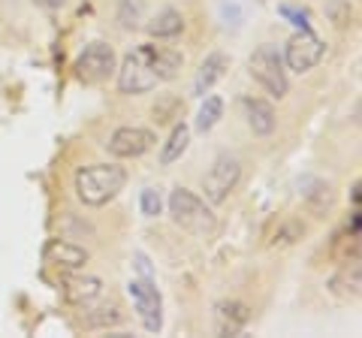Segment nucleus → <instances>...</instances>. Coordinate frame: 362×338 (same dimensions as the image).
Masks as SVG:
<instances>
[{
    "label": "nucleus",
    "mask_w": 362,
    "mask_h": 338,
    "mask_svg": "<svg viewBox=\"0 0 362 338\" xmlns=\"http://www.w3.org/2000/svg\"><path fill=\"white\" fill-rule=\"evenodd\" d=\"M124 185H127V169L118 163H94L76 173V194L90 209H100L109 199H115Z\"/></svg>",
    "instance_id": "1"
},
{
    "label": "nucleus",
    "mask_w": 362,
    "mask_h": 338,
    "mask_svg": "<svg viewBox=\"0 0 362 338\" xmlns=\"http://www.w3.org/2000/svg\"><path fill=\"white\" fill-rule=\"evenodd\" d=\"M169 215L185 233L197 235V239H211L218 230V218L214 211L202 202L197 194H190L187 187H175L169 197Z\"/></svg>",
    "instance_id": "2"
},
{
    "label": "nucleus",
    "mask_w": 362,
    "mask_h": 338,
    "mask_svg": "<svg viewBox=\"0 0 362 338\" xmlns=\"http://www.w3.org/2000/svg\"><path fill=\"white\" fill-rule=\"evenodd\" d=\"M251 76L257 78L259 85L266 88L272 97H284L290 91V82H287V70H284V58H281V52L272 46V42H263L254 54H251Z\"/></svg>",
    "instance_id": "3"
},
{
    "label": "nucleus",
    "mask_w": 362,
    "mask_h": 338,
    "mask_svg": "<svg viewBox=\"0 0 362 338\" xmlns=\"http://www.w3.org/2000/svg\"><path fill=\"white\" fill-rule=\"evenodd\" d=\"M115 73V49L103 40L88 42L85 52L76 61V78L82 85H100Z\"/></svg>",
    "instance_id": "4"
},
{
    "label": "nucleus",
    "mask_w": 362,
    "mask_h": 338,
    "mask_svg": "<svg viewBox=\"0 0 362 338\" xmlns=\"http://www.w3.org/2000/svg\"><path fill=\"white\" fill-rule=\"evenodd\" d=\"M323 54H326V42L317 37L314 30H296L293 37L287 40V46H284V66L293 73H308L314 70L317 64L323 61Z\"/></svg>",
    "instance_id": "5"
},
{
    "label": "nucleus",
    "mask_w": 362,
    "mask_h": 338,
    "mask_svg": "<svg viewBox=\"0 0 362 338\" xmlns=\"http://www.w3.org/2000/svg\"><path fill=\"white\" fill-rule=\"evenodd\" d=\"M239 178H242L239 161H235L233 154H218V157H214V163L209 166L206 178H202V190H206V199L211 202V206H221V202L235 190Z\"/></svg>",
    "instance_id": "6"
},
{
    "label": "nucleus",
    "mask_w": 362,
    "mask_h": 338,
    "mask_svg": "<svg viewBox=\"0 0 362 338\" xmlns=\"http://www.w3.org/2000/svg\"><path fill=\"white\" fill-rule=\"evenodd\" d=\"M157 82H160V78L154 76L151 64L145 61V54L139 49L124 54V61L118 66V91L121 94H130V97L133 94H148L157 88Z\"/></svg>",
    "instance_id": "7"
},
{
    "label": "nucleus",
    "mask_w": 362,
    "mask_h": 338,
    "mask_svg": "<svg viewBox=\"0 0 362 338\" xmlns=\"http://www.w3.org/2000/svg\"><path fill=\"white\" fill-rule=\"evenodd\" d=\"M127 290H130L136 311L142 317V326L148 332H160L163 330V299H160V290L151 284V278H133Z\"/></svg>",
    "instance_id": "8"
},
{
    "label": "nucleus",
    "mask_w": 362,
    "mask_h": 338,
    "mask_svg": "<svg viewBox=\"0 0 362 338\" xmlns=\"http://www.w3.org/2000/svg\"><path fill=\"white\" fill-rule=\"evenodd\" d=\"M157 136L148 127H118L106 142L112 157H142L145 151L154 148Z\"/></svg>",
    "instance_id": "9"
},
{
    "label": "nucleus",
    "mask_w": 362,
    "mask_h": 338,
    "mask_svg": "<svg viewBox=\"0 0 362 338\" xmlns=\"http://www.w3.org/2000/svg\"><path fill=\"white\" fill-rule=\"evenodd\" d=\"M247 320H251V308L239 299H223L214 305V326H218V335H239Z\"/></svg>",
    "instance_id": "10"
},
{
    "label": "nucleus",
    "mask_w": 362,
    "mask_h": 338,
    "mask_svg": "<svg viewBox=\"0 0 362 338\" xmlns=\"http://www.w3.org/2000/svg\"><path fill=\"white\" fill-rule=\"evenodd\" d=\"M226 70H230V58H226L223 52H211L206 61L199 64L197 70V78H194V88H190V94L194 97H206L214 85L221 82V78L226 76Z\"/></svg>",
    "instance_id": "11"
},
{
    "label": "nucleus",
    "mask_w": 362,
    "mask_h": 338,
    "mask_svg": "<svg viewBox=\"0 0 362 338\" xmlns=\"http://www.w3.org/2000/svg\"><path fill=\"white\" fill-rule=\"evenodd\" d=\"M42 257H45V263H52L58 269H82L88 263V251H85V247H78L73 242H64V239L45 242Z\"/></svg>",
    "instance_id": "12"
},
{
    "label": "nucleus",
    "mask_w": 362,
    "mask_h": 338,
    "mask_svg": "<svg viewBox=\"0 0 362 338\" xmlns=\"http://www.w3.org/2000/svg\"><path fill=\"white\" fill-rule=\"evenodd\" d=\"M139 52L145 54V61L151 64L154 76L160 78V82H169V78H175L181 64H185V58H181L178 52L173 49H163V46H151V42H145V46H139Z\"/></svg>",
    "instance_id": "13"
},
{
    "label": "nucleus",
    "mask_w": 362,
    "mask_h": 338,
    "mask_svg": "<svg viewBox=\"0 0 362 338\" xmlns=\"http://www.w3.org/2000/svg\"><path fill=\"white\" fill-rule=\"evenodd\" d=\"M245 112H247V124H251V130L257 133V136H269L272 130H275V109H272V103H266V100H257V97H247L245 100Z\"/></svg>",
    "instance_id": "14"
},
{
    "label": "nucleus",
    "mask_w": 362,
    "mask_h": 338,
    "mask_svg": "<svg viewBox=\"0 0 362 338\" xmlns=\"http://www.w3.org/2000/svg\"><path fill=\"white\" fill-rule=\"evenodd\" d=\"M181 30H185V18H181L178 9H163L148 21V33L157 40H173Z\"/></svg>",
    "instance_id": "15"
},
{
    "label": "nucleus",
    "mask_w": 362,
    "mask_h": 338,
    "mask_svg": "<svg viewBox=\"0 0 362 338\" xmlns=\"http://www.w3.org/2000/svg\"><path fill=\"white\" fill-rule=\"evenodd\" d=\"M187 145H190V127L187 124H175L173 133H169V139L163 142V148H160V166H169V163L181 161V154L187 151Z\"/></svg>",
    "instance_id": "16"
},
{
    "label": "nucleus",
    "mask_w": 362,
    "mask_h": 338,
    "mask_svg": "<svg viewBox=\"0 0 362 338\" xmlns=\"http://www.w3.org/2000/svg\"><path fill=\"white\" fill-rule=\"evenodd\" d=\"M100 293V278H64V296L73 305H85Z\"/></svg>",
    "instance_id": "17"
},
{
    "label": "nucleus",
    "mask_w": 362,
    "mask_h": 338,
    "mask_svg": "<svg viewBox=\"0 0 362 338\" xmlns=\"http://www.w3.org/2000/svg\"><path fill=\"white\" fill-rule=\"evenodd\" d=\"M221 115H223V100L221 97H206V103H202L199 112H197V130L209 133L214 124L221 121Z\"/></svg>",
    "instance_id": "18"
},
{
    "label": "nucleus",
    "mask_w": 362,
    "mask_h": 338,
    "mask_svg": "<svg viewBox=\"0 0 362 338\" xmlns=\"http://www.w3.org/2000/svg\"><path fill=\"white\" fill-rule=\"evenodd\" d=\"M305 199H308L311 211L323 215V211H329V206H332V190H329V185L314 182V190H305Z\"/></svg>",
    "instance_id": "19"
},
{
    "label": "nucleus",
    "mask_w": 362,
    "mask_h": 338,
    "mask_svg": "<svg viewBox=\"0 0 362 338\" xmlns=\"http://www.w3.org/2000/svg\"><path fill=\"white\" fill-rule=\"evenodd\" d=\"M278 13H281V18H287L296 30H311V13H308V9L293 6V4H281Z\"/></svg>",
    "instance_id": "20"
},
{
    "label": "nucleus",
    "mask_w": 362,
    "mask_h": 338,
    "mask_svg": "<svg viewBox=\"0 0 362 338\" xmlns=\"http://www.w3.org/2000/svg\"><path fill=\"white\" fill-rule=\"evenodd\" d=\"M326 16L335 21V28H350V21H354V13H350L347 0H329V6H326Z\"/></svg>",
    "instance_id": "21"
},
{
    "label": "nucleus",
    "mask_w": 362,
    "mask_h": 338,
    "mask_svg": "<svg viewBox=\"0 0 362 338\" xmlns=\"http://www.w3.org/2000/svg\"><path fill=\"white\" fill-rule=\"evenodd\" d=\"M139 209H142L145 218H157V215H160V209H163L160 194H157V190H151V187H145L142 194H139Z\"/></svg>",
    "instance_id": "22"
},
{
    "label": "nucleus",
    "mask_w": 362,
    "mask_h": 338,
    "mask_svg": "<svg viewBox=\"0 0 362 338\" xmlns=\"http://www.w3.org/2000/svg\"><path fill=\"white\" fill-rule=\"evenodd\" d=\"M118 320H121V314L115 308H97V311L88 314V326H112Z\"/></svg>",
    "instance_id": "23"
},
{
    "label": "nucleus",
    "mask_w": 362,
    "mask_h": 338,
    "mask_svg": "<svg viewBox=\"0 0 362 338\" xmlns=\"http://www.w3.org/2000/svg\"><path fill=\"white\" fill-rule=\"evenodd\" d=\"M136 18H139V6L130 4V0H121V25L130 30V28L139 25V21H136Z\"/></svg>",
    "instance_id": "24"
},
{
    "label": "nucleus",
    "mask_w": 362,
    "mask_h": 338,
    "mask_svg": "<svg viewBox=\"0 0 362 338\" xmlns=\"http://www.w3.org/2000/svg\"><path fill=\"white\" fill-rule=\"evenodd\" d=\"M233 13V28H239L242 25V6H239V0H221V18H226Z\"/></svg>",
    "instance_id": "25"
},
{
    "label": "nucleus",
    "mask_w": 362,
    "mask_h": 338,
    "mask_svg": "<svg viewBox=\"0 0 362 338\" xmlns=\"http://www.w3.org/2000/svg\"><path fill=\"white\" fill-rule=\"evenodd\" d=\"M133 260H136V266H139L142 278H151V266H148V257H145V254H136Z\"/></svg>",
    "instance_id": "26"
},
{
    "label": "nucleus",
    "mask_w": 362,
    "mask_h": 338,
    "mask_svg": "<svg viewBox=\"0 0 362 338\" xmlns=\"http://www.w3.org/2000/svg\"><path fill=\"white\" fill-rule=\"evenodd\" d=\"M40 4H42V6H49V9H61L66 0H40Z\"/></svg>",
    "instance_id": "27"
},
{
    "label": "nucleus",
    "mask_w": 362,
    "mask_h": 338,
    "mask_svg": "<svg viewBox=\"0 0 362 338\" xmlns=\"http://www.w3.org/2000/svg\"><path fill=\"white\" fill-rule=\"evenodd\" d=\"M350 199H354V206H359V185H354V190H350Z\"/></svg>",
    "instance_id": "28"
}]
</instances>
